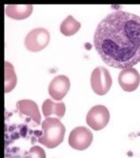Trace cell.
<instances>
[{
  "label": "cell",
  "mask_w": 140,
  "mask_h": 158,
  "mask_svg": "<svg viewBox=\"0 0 140 158\" xmlns=\"http://www.w3.org/2000/svg\"><path fill=\"white\" fill-rule=\"evenodd\" d=\"M94 46L102 60L125 69L140 62V16L117 10L105 17L94 34Z\"/></svg>",
  "instance_id": "6da1fadb"
},
{
  "label": "cell",
  "mask_w": 140,
  "mask_h": 158,
  "mask_svg": "<svg viewBox=\"0 0 140 158\" xmlns=\"http://www.w3.org/2000/svg\"><path fill=\"white\" fill-rule=\"evenodd\" d=\"M113 85V79L107 69L97 67L91 73V85L97 95L104 96L109 92Z\"/></svg>",
  "instance_id": "3957f363"
},
{
  "label": "cell",
  "mask_w": 140,
  "mask_h": 158,
  "mask_svg": "<svg viewBox=\"0 0 140 158\" xmlns=\"http://www.w3.org/2000/svg\"><path fill=\"white\" fill-rule=\"evenodd\" d=\"M118 83L125 92L131 93L136 91L140 84L139 72L134 68L122 69L118 77Z\"/></svg>",
  "instance_id": "ba28073f"
},
{
  "label": "cell",
  "mask_w": 140,
  "mask_h": 158,
  "mask_svg": "<svg viewBox=\"0 0 140 158\" xmlns=\"http://www.w3.org/2000/svg\"><path fill=\"white\" fill-rule=\"evenodd\" d=\"M16 108L21 115H24L30 119L35 123V126H38L41 123V115L38 109V106L35 101L31 100H21L16 102Z\"/></svg>",
  "instance_id": "9c48e42d"
},
{
  "label": "cell",
  "mask_w": 140,
  "mask_h": 158,
  "mask_svg": "<svg viewBox=\"0 0 140 158\" xmlns=\"http://www.w3.org/2000/svg\"><path fill=\"white\" fill-rule=\"evenodd\" d=\"M80 29H81V23L77 22L72 15H68L63 22H61L60 27V30L61 34H63L64 36H74L79 31Z\"/></svg>",
  "instance_id": "7c38bea8"
},
{
  "label": "cell",
  "mask_w": 140,
  "mask_h": 158,
  "mask_svg": "<svg viewBox=\"0 0 140 158\" xmlns=\"http://www.w3.org/2000/svg\"><path fill=\"white\" fill-rule=\"evenodd\" d=\"M93 134L90 130L84 126H78L72 130L68 137L69 146L76 150L87 149L92 143Z\"/></svg>",
  "instance_id": "8992f818"
},
{
  "label": "cell",
  "mask_w": 140,
  "mask_h": 158,
  "mask_svg": "<svg viewBox=\"0 0 140 158\" xmlns=\"http://www.w3.org/2000/svg\"><path fill=\"white\" fill-rule=\"evenodd\" d=\"M26 158H46L44 150L39 146H34L26 154Z\"/></svg>",
  "instance_id": "5bb4252c"
},
{
  "label": "cell",
  "mask_w": 140,
  "mask_h": 158,
  "mask_svg": "<svg viewBox=\"0 0 140 158\" xmlns=\"http://www.w3.org/2000/svg\"><path fill=\"white\" fill-rule=\"evenodd\" d=\"M42 132L38 142L47 148H55L63 142L66 128L59 118L48 117L42 122Z\"/></svg>",
  "instance_id": "7a4b0ae2"
},
{
  "label": "cell",
  "mask_w": 140,
  "mask_h": 158,
  "mask_svg": "<svg viewBox=\"0 0 140 158\" xmlns=\"http://www.w3.org/2000/svg\"><path fill=\"white\" fill-rule=\"evenodd\" d=\"M70 89V80L67 76L59 75L50 83L48 92L50 96L57 101L63 100Z\"/></svg>",
  "instance_id": "52a82bcc"
},
{
  "label": "cell",
  "mask_w": 140,
  "mask_h": 158,
  "mask_svg": "<svg viewBox=\"0 0 140 158\" xmlns=\"http://www.w3.org/2000/svg\"><path fill=\"white\" fill-rule=\"evenodd\" d=\"M50 43V33L43 28H36L29 31L25 37L24 44L26 49L31 52H38L43 50Z\"/></svg>",
  "instance_id": "277c9868"
},
{
  "label": "cell",
  "mask_w": 140,
  "mask_h": 158,
  "mask_svg": "<svg viewBox=\"0 0 140 158\" xmlns=\"http://www.w3.org/2000/svg\"><path fill=\"white\" fill-rule=\"evenodd\" d=\"M17 84V76L13 64L5 61V93L8 94L14 90Z\"/></svg>",
  "instance_id": "4fadbf2b"
},
{
  "label": "cell",
  "mask_w": 140,
  "mask_h": 158,
  "mask_svg": "<svg viewBox=\"0 0 140 158\" xmlns=\"http://www.w3.org/2000/svg\"><path fill=\"white\" fill-rule=\"evenodd\" d=\"M110 121V112L103 105L94 106L89 110L86 115L87 124L94 131L104 129Z\"/></svg>",
  "instance_id": "5b68a950"
},
{
  "label": "cell",
  "mask_w": 140,
  "mask_h": 158,
  "mask_svg": "<svg viewBox=\"0 0 140 158\" xmlns=\"http://www.w3.org/2000/svg\"><path fill=\"white\" fill-rule=\"evenodd\" d=\"M42 110L45 118H48L51 115H56L57 118L61 119L66 113V106L64 102H54L47 99L43 103Z\"/></svg>",
  "instance_id": "8fae6325"
},
{
  "label": "cell",
  "mask_w": 140,
  "mask_h": 158,
  "mask_svg": "<svg viewBox=\"0 0 140 158\" xmlns=\"http://www.w3.org/2000/svg\"><path fill=\"white\" fill-rule=\"evenodd\" d=\"M31 5H8L6 7V15L14 20H25L33 13Z\"/></svg>",
  "instance_id": "30bf717a"
}]
</instances>
